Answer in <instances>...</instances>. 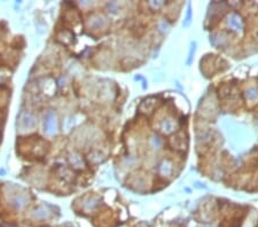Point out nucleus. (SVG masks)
I'll return each instance as SVG.
<instances>
[{
	"label": "nucleus",
	"instance_id": "f257e3e1",
	"mask_svg": "<svg viewBox=\"0 0 258 227\" xmlns=\"http://www.w3.org/2000/svg\"><path fill=\"white\" fill-rule=\"evenodd\" d=\"M56 131V115L49 111L45 117V132L47 134H54Z\"/></svg>",
	"mask_w": 258,
	"mask_h": 227
},
{
	"label": "nucleus",
	"instance_id": "f03ea898",
	"mask_svg": "<svg viewBox=\"0 0 258 227\" xmlns=\"http://www.w3.org/2000/svg\"><path fill=\"white\" fill-rule=\"evenodd\" d=\"M227 25L233 31H236V32H241L243 30V21H242L240 15H237L235 13L231 14L227 17Z\"/></svg>",
	"mask_w": 258,
	"mask_h": 227
},
{
	"label": "nucleus",
	"instance_id": "7ed1b4c3",
	"mask_svg": "<svg viewBox=\"0 0 258 227\" xmlns=\"http://www.w3.org/2000/svg\"><path fill=\"white\" fill-rule=\"evenodd\" d=\"M36 124V118L33 115L29 113H23L20 117V126L23 130H29L31 127H33Z\"/></svg>",
	"mask_w": 258,
	"mask_h": 227
},
{
	"label": "nucleus",
	"instance_id": "20e7f679",
	"mask_svg": "<svg viewBox=\"0 0 258 227\" xmlns=\"http://www.w3.org/2000/svg\"><path fill=\"white\" fill-rule=\"evenodd\" d=\"M161 130H162L164 133L169 134V133H172V132L175 130V123L170 119V118H165L163 119L162 123H161Z\"/></svg>",
	"mask_w": 258,
	"mask_h": 227
},
{
	"label": "nucleus",
	"instance_id": "39448f33",
	"mask_svg": "<svg viewBox=\"0 0 258 227\" xmlns=\"http://www.w3.org/2000/svg\"><path fill=\"white\" fill-rule=\"evenodd\" d=\"M160 172L164 175H169L172 172V165L169 161H163L160 165Z\"/></svg>",
	"mask_w": 258,
	"mask_h": 227
},
{
	"label": "nucleus",
	"instance_id": "423d86ee",
	"mask_svg": "<svg viewBox=\"0 0 258 227\" xmlns=\"http://www.w3.org/2000/svg\"><path fill=\"white\" fill-rule=\"evenodd\" d=\"M171 144L172 147H175V149H183L185 147L184 144V139H181L180 136H175L171 139Z\"/></svg>",
	"mask_w": 258,
	"mask_h": 227
},
{
	"label": "nucleus",
	"instance_id": "0eeeda50",
	"mask_svg": "<svg viewBox=\"0 0 258 227\" xmlns=\"http://www.w3.org/2000/svg\"><path fill=\"white\" fill-rule=\"evenodd\" d=\"M155 102H156V101L154 100V99H148V100H146L144 103L141 105L140 109L144 110V113H149L150 110H153L154 106H155Z\"/></svg>",
	"mask_w": 258,
	"mask_h": 227
},
{
	"label": "nucleus",
	"instance_id": "6e6552de",
	"mask_svg": "<svg viewBox=\"0 0 258 227\" xmlns=\"http://www.w3.org/2000/svg\"><path fill=\"white\" fill-rule=\"evenodd\" d=\"M245 98L248 99L249 101H256L258 100V91L256 88L251 87L248 88L247 92H245Z\"/></svg>",
	"mask_w": 258,
	"mask_h": 227
},
{
	"label": "nucleus",
	"instance_id": "1a4fd4ad",
	"mask_svg": "<svg viewBox=\"0 0 258 227\" xmlns=\"http://www.w3.org/2000/svg\"><path fill=\"white\" fill-rule=\"evenodd\" d=\"M48 211L46 209H44V208H40V209L36 210L35 212H33V217L35 218H38V219H45L46 217H48Z\"/></svg>",
	"mask_w": 258,
	"mask_h": 227
},
{
	"label": "nucleus",
	"instance_id": "9d476101",
	"mask_svg": "<svg viewBox=\"0 0 258 227\" xmlns=\"http://www.w3.org/2000/svg\"><path fill=\"white\" fill-rule=\"evenodd\" d=\"M25 204H26V198L24 196L16 197V198L14 200V205H15L17 209H21V208H23V206H24Z\"/></svg>",
	"mask_w": 258,
	"mask_h": 227
},
{
	"label": "nucleus",
	"instance_id": "9b49d317",
	"mask_svg": "<svg viewBox=\"0 0 258 227\" xmlns=\"http://www.w3.org/2000/svg\"><path fill=\"white\" fill-rule=\"evenodd\" d=\"M70 161H71V163H72L75 166H77V167H82V166H83V161H82V158L79 157L78 155H76V154L71 155Z\"/></svg>",
	"mask_w": 258,
	"mask_h": 227
},
{
	"label": "nucleus",
	"instance_id": "f8f14e48",
	"mask_svg": "<svg viewBox=\"0 0 258 227\" xmlns=\"http://www.w3.org/2000/svg\"><path fill=\"white\" fill-rule=\"evenodd\" d=\"M191 22H192V7H191V5H188L187 13H186V18H185V21H184V23H183V25H184V26H188L189 24H191Z\"/></svg>",
	"mask_w": 258,
	"mask_h": 227
},
{
	"label": "nucleus",
	"instance_id": "ddd939ff",
	"mask_svg": "<svg viewBox=\"0 0 258 227\" xmlns=\"http://www.w3.org/2000/svg\"><path fill=\"white\" fill-rule=\"evenodd\" d=\"M195 51H196V44L193 43L191 45V49H189V53H188V59H187V64L189 66L192 63L193 59H194V54H195Z\"/></svg>",
	"mask_w": 258,
	"mask_h": 227
},
{
	"label": "nucleus",
	"instance_id": "4468645a",
	"mask_svg": "<svg viewBox=\"0 0 258 227\" xmlns=\"http://www.w3.org/2000/svg\"><path fill=\"white\" fill-rule=\"evenodd\" d=\"M103 22H105L103 17H101V16H96V17L92 18L90 23H91V26H94V28H100Z\"/></svg>",
	"mask_w": 258,
	"mask_h": 227
},
{
	"label": "nucleus",
	"instance_id": "2eb2a0df",
	"mask_svg": "<svg viewBox=\"0 0 258 227\" xmlns=\"http://www.w3.org/2000/svg\"><path fill=\"white\" fill-rule=\"evenodd\" d=\"M152 144H153V147H155V148H160L162 146V139L158 136H154L152 138Z\"/></svg>",
	"mask_w": 258,
	"mask_h": 227
},
{
	"label": "nucleus",
	"instance_id": "dca6fc26",
	"mask_svg": "<svg viewBox=\"0 0 258 227\" xmlns=\"http://www.w3.org/2000/svg\"><path fill=\"white\" fill-rule=\"evenodd\" d=\"M158 28H160V30L162 31V32H165V31L169 30V24H168V22H166L165 20H162L161 22L158 23Z\"/></svg>",
	"mask_w": 258,
	"mask_h": 227
},
{
	"label": "nucleus",
	"instance_id": "f3484780",
	"mask_svg": "<svg viewBox=\"0 0 258 227\" xmlns=\"http://www.w3.org/2000/svg\"><path fill=\"white\" fill-rule=\"evenodd\" d=\"M150 7H153V8H160L161 6L163 5V1H150Z\"/></svg>",
	"mask_w": 258,
	"mask_h": 227
},
{
	"label": "nucleus",
	"instance_id": "a211bd4d",
	"mask_svg": "<svg viewBox=\"0 0 258 227\" xmlns=\"http://www.w3.org/2000/svg\"><path fill=\"white\" fill-rule=\"evenodd\" d=\"M255 37H256V39L258 40V30L256 31V33H255Z\"/></svg>",
	"mask_w": 258,
	"mask_h": 227
}]
</instances>
